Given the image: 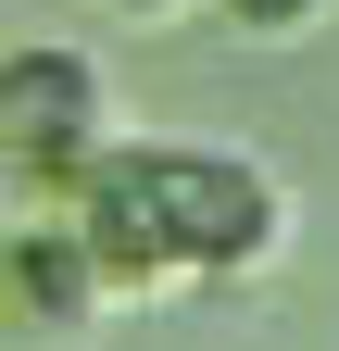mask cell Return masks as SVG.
<instances>
[{"label": "cell", "instance_id": "1", "mask_svg": "<svg viewBox=\"0 0 339 351\" xmlns=\"http://www.w3.org/2000/svg\"><path fill=\"white\" fill-rule=\"evenodd\" d=\"M63 226L101 251L113 301L126 289H201V276H264L289 251V201L251 151L214 138H113L101 163L63 176Z\"/></svg>", "mask_w": 339, "mask_h": 351}, {"label": "cell", "instance_id": "2", "mask_svg": "<svg viewBox=\"0 0 339 351\" xmlns=\"http://www.w3.org/2000/svg\"><path fill=\"white\" fill-rule=\"evenodd\" d=\"M113 151V101H101V63L75 38H13L0 51V176L25 189H63L75 163Z\"/></svg>", "mask_w": 339, "mask_h": 351}, {"label": "cell", "instance_id": "3", "mask_svg": "<svg viewBox=\"0 0 339 351\" xmlns=\"http://www.w3.org/2000/svg\"><path fill=\"white\" fill-rule=\"evenodd\" d=\"M101 301H113V276H101V251L75 239L63 213L0 239V326H13V339H89Z\"/></svg>", "mask_w": 339, "mask_h": 351}, {"label": "cell", "instance_id": "4", "mask_svg": "<svg viewBox=\"0 0 339 351\" xmlns=\"http://www.w3.org/2000/svg\"><path fill=\"white\" fill-rule=\"evenodd\" d=\"M214 13H226L239 38H302V25L327 13V0H214Z\"/></svg>", "mask_w": 339, "mask_h": 351}, {"label": "cell", "instance_id": "5", "mask_svg": "<svg viewBox=\"0 0 339 351\" xmlns=\"http://www.w3.org/2000/svg\"><path fill=\"white\" fill-rule=\"evenodd\" d=\"M101 13H151V25H163V13H189V0H101Z\"/></svg>", "mask_w": 339, "mask_h": 351}]
</instances>
